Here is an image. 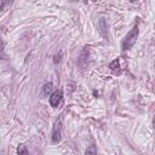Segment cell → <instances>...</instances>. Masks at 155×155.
<instances>
[{
    "label": "cell",
    "mask_w": 155,
    "mask_h": 155,
    "mask_svg": "<svg viewBox=\"0 0 155 155\" xmlns=\"http://www.w3.org/2000/svg\"><path fill=\"white\" fill-rule=\"evenodd\" d=\"M5 58V52H4V42L0 38V59H4Z\"/></svg>",
    "instance_id": "obj_8"
},
{
    "label": "cell",
    "mask_w": 155,
    "mask_h": 155,
    "mask_svg": "<svg viewBox=\"0 0 155 155\" xmlns=\"http://www.w3.org/2000/svg\"><path fill=\"white\" fill-rule=\"evenodd\" d=\"M99 31L104 38H107L108 30H107V24H105V19L104 18H101V21H99Z\"/></svg>",
    "instance_id": "obj_4"
},
{
    "label": "cell",
    "mask_w": 155,
    "mask_h": 155,
    "mask_svg": "<svg viewBox=\"0 0 155 155\" xmlns=\"http://www.w3.org/2000/svg\"><path fill=\"white\" fill-rule=\"evenodd\" d=\"M119 63H120V58H116V59L113 61V62L110 63V65H109V68H110L114 73H116V74L120 73V65H119Z\"/></svg>",
    "instance_id": "obj_5"
},
{
    "label": "cell",
    "mask_w": 155,
    "mask_h": 155,
    "mask_svg": "<svg viewBox=\"0 0 155 155\" xmlns=\"http://www.w3.org/2000/svg\"><path fill=\"white\" fill-rule=\"evenodd\" d=\"M52 92H53V85L51 82L50 84H45L44 87H42V93L45 96H50Z\"/></svg>",
    "instance_id": "obj_6"
},
{
    "label": "cell",
    "mask_w": 155,
    "mask_h": 155,
    "mask_svg": "<svg viewBox=\"0 0 155 155\" xmlns=\"http://www.w3.org/2000/svg\"><path fill=\"white\" fill-rule=\"evenodd\" d=\"M12 1H13V0H0V11H2L6 6L11 5V4H12Z\"/></svg>",
    "instance_id": "obj_7"
},
{
    "label": "cell",
    "mask_w": 155,
    "mask_h": 155,
    "mask_svg": "<svg viewBox=\"0 0 155 155\" xmlns=\"http://www.w3.org/2000/svg\"><path fill=\"white\" fill-rule=\"evenodd\" d=\"M59 61H61V53L54 56V59H53V62H54V63H57V62H59Z\"/></svg>",
    "instance_id": "obj_10"
},
{
    "label": "cell",
    "mask_w": 155,
    "mask_h": 155,
    "mask_svg": "<svg viewBox=\"0 0 155 155\" xmlns=\"http://www.w3.org/2000/svg\"><path fill=\"white\" fill-rule=\"evenodd\" d=\"M61 136H62V119H58L52 128V142L58 143L61 140Z\"/></svg>",
    "instance_id": "obj_2"
},
{
    "label": "cell",
    "mask_w": 155,
    "mask_h": 155,
    "mask_svg": "<svg viewBox=\"0 0 155 155\" xmlns=\"http://www.w3.org/2000/svg\"><path fill=\"white\" fill-rule=\"evenodd\" d=\"M17 153H18V154H27L28 150L24 148V145H19L18 149H17Z\"/></svg>",
    "instance_id": "obj_9"
},
{
    "label": "cell",
    "mask_w": 155,
    "mask_h": 155,
    "mask_svg": "<svg viewBox=\"0 0 155 155\" xmlns=\"http://www.w3.org/2000/svg\"><path fill=\"white\" fill-rule=\"evenodd\" d=\"M97 150H94V149H87L86 150V153H96Z\"/></svg>",
    "instance_id": "obj_11"
},
{
    "label": "cell",
    "mask_w": 155,
    "mask_h": 155,
    "mask_svg": "<svg viewBox=\"0 0 155 155\" xmlns=\"http://www.w3.org/2000/svg\"><path fill=\"white\" fill-rule=\"evenodd\" d=\"M62 99H63V91L62 90H57V91L52 92L50 94V104H51V107L52 108H57L61 104Z\"/></svg>",
    "instance_id": "obj_3"
},
{
    "label": "cell",
    "mask_w": 155,
    "mask_h": 155,
    "mask_svg": "<svg viewBox=\"0 0 155 155\" xmlns=\"http://www.w3.org/2000/svg\"><path fill=\"white\" fill-rule=\"evenodd\" d=\"M138 25L136 24L127 34H126V36L124 38V40H122V42H121V48L124 50V51H126V50H130L133 45H134V42H136V40H137V38H138Z\"/></svg>",
    "instance_id": "obj_1"
},
{
    "label": "cell",
    "mask_w": 155,
    "mask_h": 155,
    "mask_svg": "<svg viewBox=\"0 0 155 155\" xmlns=\"http://www.w3.org/2000/svg\"><path fill=\"white\" fill-rule=\"evenodd\" d=\"M84 1H85V2H87V1H88V0H84Z\"/></svg>",
    "instance_id": "obj_13"
},
{
    "label": "cell",
    "mask_w": 155,
    "mask_h": 155,
    "mask_svg": "<svg viewBox=\"0 0 155 155\" xmlns=\"http://www.w3.org/2000/svg\"><path fill=\"white\" fill-rule=\"evenodd\" d=\"M130 1H131V2H134V1H137V0H130Z\"/></svg>",
    "instance_id": "obj_12"
}]
</instances>
